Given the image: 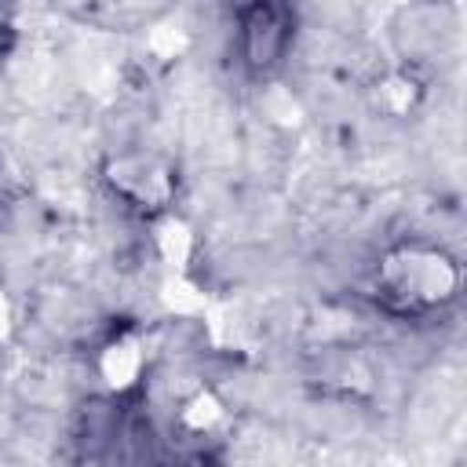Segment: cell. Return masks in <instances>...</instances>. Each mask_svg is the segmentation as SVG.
Returning <instances> with one entry per match:
<instances>
[{"mask_svg":"<svg viewBox=\"0 0 467 467\" xmlns=\"http://www.w3.org/2000/svg\"><path fill=\"white\" fill-rule=\"evenodd\" d=\"M456 288H460L456 263L445 252L423 248V244L394 248L390 255H383V263L372 277L376 299L394 314L438 310L456 296Z\"/></svg>","mask_w":467,"mask_h":467,"instance_id":"cell-1","label":"cell"},{"mask_svg":"<svg viewBox=\"0 0 467 467\" xmlns=\"http://www.w3.org/2000/svg\"><path fill=\"white\" fill-rule=\"evenodd\" d=\"M106 179L135 208H164L175 193V175L153 157H117L109 161Z\"/></svg>","mask_w":467,"mask_h":467,"instance_id":"cell-2","label":"cell"},{"mask_svg":"<svg viewBox=\"0 0 467 467\" xmlns=\"http://www.w3.org/2000/svg\"><path fill=\"white\" fill-rule=\"evenodd\" d=\"M244 55L252 66H274L292 36L288 29V15L281 7H252L244 11Z\"/></svg>","mask_w":467,"mask_h":467,"instance_id":"cell-3","label":"cell"},{"mask_svg":"<svg viewBox=\"0 0 467 467\" xmlns=\"http://www.w3.org/2000/svg\"><path fill=\"white\" fill-rule=\"evenodd\" d=\"M139 368H142V347H139L135 336H117L102 350V372H106V383L109 387H117V390L131 387L135 376H139Z\"/></svg>","mask_w":467,"mask_h":467,"instance_id":"cell-4","label":"cell"},{"mask_svg":"<svg viewBox=\"0 0 467 467\" xmlns=\"http://www.w3.org/2000/svg\"><path fill=\"white\" fill-rule=\"evenodd\" d=\"M11 40H15V22H11V15L0 7V55L11 47Z\"/></svg>","mask_w":467,"mask_h":467,"instance_id":"cell-5","label":"cell"},{"mask_svg":"<svg viewBox=\"0 0 467 467\" xmlns=\"http://www.w3.org/2000/svg\"><path fill=\"white\" fill-rule=\"evenodd\" d=\"M7 321H11V310H7V299H4V292H0V336L7 332Z\"/></svg>","mask_w":467,"mask_h":467,"instance_id":"cell-6","label":"cell"}]
</instances>
